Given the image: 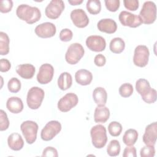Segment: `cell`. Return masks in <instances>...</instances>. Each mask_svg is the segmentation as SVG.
<instances>
[{
    "label": "cell",
    "instance_id": "6da1fadb",
    "mask_svg": "<svg viewBox=\"0 0 157 157\" xmlns=\"http://www.w3.org/2000/svg\"><path fill=\"white\" fill-rule=\"evenodd\" d=\"M16 14L20 19L30 25L38 21L41 17V12L39 8L26 4H20L17 7Z\"/></svg>",
    "mask_w": 157,
    "mask_h": 157
},
{
    "label": "cell",
    "instance_id": "7a4b0ae2",
    "mask_svg": "<svg viewBox=\"0 0 157 157\" xmlns=\"http://www.w3.org/2000/svg\"><path fill=\"white\" fill-rule=\"evenodd\" d=\"M91 142L96 148H103L107 141L106 129L102 124L93 126L90 130Z\"/></svg>",
    "mask_w": 157,
    "mask_h": 157
},
{
    "label": "cell",
    "instance_id": "3957f363",
    "mask_svg": "<svg viewBox=\"0 0 157 157\" xmlns=\"http://www.w3.org/2000/svg\"><path fill=\"white\" fill-rule=\"evenodd\" d=\"M44 91L38 87L33 86L28 91L26 103L28 107L33 110H36L40 107L44 98Z\"/></svg>",
    "mask_w": 157,
    "mask_h": 157
},
{
    "label": "cell",
    "instance_id": "277c9868",
    "mask_svg": "<svg viewBox=\"0 0 157 157\" xmlns=\"http://www.w3.org/2000/svg\"><path fill=\"white\" fill-rule=\"evenodd\" d=\"M139 17L142 23L146 25L152 24L156 18V7L154 2L147 1L144 2L139 12Z\"/></svg>",
    "mask_w": 157,
    "mask_h": 157
},
{
    "label": "cell",
    "instance_id": "5b68a950",
    "mask_svg": "<svg viewBox=\"0 0 157 157\" xmlns=\"http://www.w3.org/2000/svg\"><path fill=\"white\" fill-rule=\"evenodd\" d=\"M38 124L34 121L26 120L20 125V129L28 144H33L37 139Z\"/></svg>",
    "mask_w": 157,
    "mask_h": 157
},
{
    "label": "cell",
    "instance_id": "8992f818",
    "mask_svg": "<svg viewBox=\"0 0 157 157\" xmlns=\"http://www.w3.org/2000/svg\"><path fill=\"white\" fill-rule=\"evenodd\" d=\"M85 50L79 43L71 44L67 48L65 54V59L69 64H77L83 56Z\"/></svg>",
    "mask_w": 157,
    "mask_h": 157
},
{
    "label": "cell",
    "instance_id": "52a82bcc",
    "mask_svg": "<svg viewBox=\"0 0 157 157\" xmlns=\"http://www.w3.org/2000/svg\"><path fill=\"white\" fill-rule=\"evenodd\" d=\"M61 130V124L57 120L48 121L42 128L40 137L44 141L52 140Z\"/></svg>",
    "mask_w": 157,
    "mask_h": 157
},
{
    "label": "cell",
    "instance_id": "ba28073f",
    "mask_svg": "<svg viewBox=\"0 0 157 157\" xmlns=\"http://www.w3.org/2000/svg\"><path fill=\"white\" fill-rule=\"evenodd\" d=\"M149 55L150 52L146 45H137L134 49L133 56L134 64L140 67H145L148 63Z\"/></svg>",
    "mask_w": 157,
    "mask_h": 157
},
{
    "label": "cell",
    "instance_id": "9c48e42d",
    "mask_svg": "<svg viewBox=\"0 0 157 157\" xmlns=\"http://www.w3.org/2000/svg\"><path fill=\"white\" fill-rule=\"evenodd\" d=\"M78 102L77 94L74 93H68L63 96L58 102V108L62 112H67L76 106Z\"/></svg>",
    "mask_w": 157,
    "mask_h": 157
},
{
    "label": "cell",
    "instance_id": "30bf717a",
    "mask_svg": "<svg viewBox=\"0 0 157 157\" xmlns=\"http://www.w3.org/2000/svg\"><path fill=\"white\" fill-rule=\"evenodd\" d=\"M65 7L62 0H52L45 9V15L50 19L58 18Z\"/></svg>",
    "mask_w": 157,
    "mask_h": 157
},
{
    "label": "cell",
    "instance_id": "8fae6325",
    "mask_svg": "<svg viewBox=\"0 0 157 157\" xmlns=\"http://www.w3.org/2000/svg\"><path fill=\"white\" fill-rule=\"evenodd\" d=\"M118 19L122 25L130 28H137L142 23L138 15L126 10H123L120 13Z\"/></svg>",
    "mask_w": 157,
    "mask_h": 157
},
{
    "label": "cell",
    "instance_id": "7c38bea8",
    "mask_svg": "<svg viewBox=\"0 0 157 157\" xmlns=\"http://www.w3.org/2000/svg\"><path fill=\"white\" fill-rule=\"evenodd\" d=\"M54 75V68L48 63H45L40 66L38 74H37V80L40 84H47L50 82Z\"/></svg>",
    "mask_w": 157,
    "mask_h": 157
},
{
    "label": "cell",
    "instance_id": "4fadbf2b",
    "mask_svg": "<svg viewBox=\"0 0 157 157\" xmlns=\"http://www.w3.org/2000/svg\"><path fill=\"white\" fill-rule=\"evenodd\" d=\"M86 45L90 50L99 52L105 50L106 42L105 39L101 36L92 35L86 38Z\"/></svg>",
    "mask_w": 157,
    "mask_h": 157
},
{
    "label": "cell",
    "instance_id": "5bb4252c",
    "mask_svg": "<svg viewBox=\"0 0 157 157\" xmlns=\"http://www.w3.org/2000/svg\"><path fill=\"white\" fill-rule=\"evenodd\" d=\"M36 34L41 38H49L55 36L56 32L55 25L51 22H44L38 25L34 29Z\"/></svg>",
    "mask_w": 157,
    "mask_h": 157
},
{
    "label": "cell",
    "instance_id": "9a60e30c",
    "mask_svg": "<svg viewBox=\"0 0 157 157\" xmlns=\"http://www.w3.org/2000/svg\"><path fill=\"white\" fill-rule=\"evenodd\" d=\"M70 16L74 25L78 28H85L89 23V18L86 12L82 9L72 10Z\"/></svg>",
    "mask_w": 157,
    "mask_h": 157
},
{
    "label": "cell",
    "instance_id": "2e32d148",
    "mask_svg": "<svg viewBox=\"0 0 157 157\" xmlns=\"http://www.w3.org/2000/svg\"><path fill=\"white\" fill-rule=\"evenodd\" d=\"M157 139V123L156 121L147 125L142 136L145 145L155 146Z\"/></svg>",
    "mask_w": 157,
    "mask_h": 157
},
{
    "label": "cell",
    "instance_id": "e0dca14e",
    "mask_svg": "<svg viewBox=\"0 0 157 157\" xmlns=\"http://www.w3.org/2000/svg\"><path fill=\"white\" fill-rule=\"evenodd\" d=\"M98 29L103 33L113 34L117 29V25L112 18H103L100 20L97 24Z\"/></svg>",
    "mask_w": 157,
    "mask_h": 157
},
{
    "label": "cell",
    "instance_id": "ac0fdd59",
    "mask_svg": "<svg viewBox=\"0 0 157 157\" xmlns=\"http://www.w3.org/2000/svg\"><path fill=\"white\" fill-rule=\"evenodd\" d=\"M36 68L31 64H23L16 67L17 73L23 78L30 79L35 74Z\"/></svg>",
    "mask_w": 157,
    "mask_h": 157
},
{
    "label": "cell",
    "instance_id": "d6986e66",
    "mask_svg": "<svg viewBox=\"0 0 157 157\" xmlns=\"http://www.w3.org/2000/svg\"><path fill=\"white\" fill-rule=\"evenodd\" d=\"M7 144L11 150L19 151L23 148L24 141L20 134L14 132L9 136L7 138Z\"/></svg>",
    "mask_w": 157,
    "mask_h": 157
},
{
    "label": "cell",
    "instance_id": "ffe728a7",
    "mask_svg": "<svg viewBox=\"0 0 157 157\" xmlns=\"http://www.w3.org/2000/svg\"><path fill=\"white\" fill-rule=\"evenodd\" d=\"M76 82L83 86L90 85L93 80L92 73L86 69H79L75 74Z\"/></svg>",
    "mask_w": 157,
    "mask_h": 157
},
{
    "label": "cell",
    "instance_id": "44dd1931",
    "mask_svg": "<svg viewBox=\"0 0 157 157\" xmlns=\"http://www.w3.org/2000/svg\"><path fill=\"white\" fill-rule=\"evenodd\" d=\"M110 110L105 105H98L94 113V120L96 123H104L109 118Z\"/></svg>",
    "mask_w": 157,
    "mask_h": 157
},
{
    "label": "cell",
    "instance_id": "7402d4cb",
    "mask_svg": "<svg viewBox=\"0 0 157 157\" xmlns=\"http://www.w3.org/2000/svg\"><path fill=\"white\" fill-rule=\"evenodd\" d=\"M6 107L11 113H18L23 109V103L20 98L12 96L7 101Z\"/></svg>",
    "mask_w": 157,
    "mask_h": 157
},
{
    "label": "cell",
    "instance_id": "603a6c76",
    "mask_svg": "<svg viewBox=\"0 0 157 157\" xmlns=\"http://www.w3.org/2000/svg\"><path fill=\"white\" fill-rule=\"evenodd\" d=\"M93 98L98 105H105L107 99L106 90L102 87H96L93 91Z\"/></svg>",
    "mask_w": 157,
    "mask_h": 157
},
{
    "label": "cell",
    "instance_id": "cb8c5ba5",
    "mask_svg": "<svg viewBox=\"0 0 157 157\" xmlns=\"http://www.w3.org/2000/svg\"><path fill=\"white\" fill-rule=\"evenodd\" d=\"M58 86L61 90L69 89L72 84V78L71 74L67 72H62L58 78Z\"/></svg>",
    "mask_w": 157,
    "mask_h": 157
},
{
    "label": "cell",
    "instance_id": "d4e9b609",
    "mask_svg": "<svg viewBox=\"0 0 157 157\" xmlns=\"http://www.w3.org/2000/svg\"><path fill=\"white\" fill-rule=\"evenodd\" d=\"M125 48V42L121 37H114L109 44V48L113 53H120Z\"/></svg>",
    "mask_w": 157,
    "mask_h": 157
},
{
    "label": "cell",
    "instance_id": "484cf974",
    "mask_svg": "<svg viewBox=\"0 0 157 157\" xmlns=\"http://www.w3.org/2000/svg\"><path fill=\"white\" fill-rule=\"evenodd\" d=\"M138 132L134 129L126 130L123 136V142L126 145H134L138 139Z\"/></svg>",
    "mask_w": 157,
    "mask_h": 157
},
{
    "label": "cell",
    "instance_id": "4316f807",
    "mask_svg": "<svg viewBox=\"0 0 157 157\" xmlns=\"http://www.w3.org/2000/svg\"><path fill=\"white\" fill-rule=\"evenodd\" d=\"M150 89V84L147 80L145 78H139L136 81V90L141 96L146 94Z\"/></svg>",
    "mask_w": 157,
    "mask_h": 157
},
{
    "label": "cell",
    "instance_id": "83f0119b",
    "mask_svg": "<svg viewBox=\"0 0 157 157\" xmlns=\"http://www.w3.org/2000/svg\"><path fill=\"white\" fill-rule=\"evenodd\" d=\"M10 39L8 35L2 31L0 32V54L6 55L9 52Z\"/></svg>",
    "mask_w": 157,
    "mask_h": 157
},
{
    "label": "cell",
    "instance_id": "f1b7e54d",
    "mask_svg": "<svg viewBox=\"0 0 157 157\" xmlns=\"http://www.w3.org/2000/svg\"><path fill=\"white\" fill-rule=\"evenodd\" d=\"M121 147L117 140H112L107 147V153L110 156H117L120 153Z\"/></svg>",
    "mask_w": 157,
    "mask_h": 157
},
{
    "label": "cell",
    "instance_id": "f546056e",
    "mask_svg": "<svg viewBox=\"0 0 157 157\" xmlns=\"http://www.w3.org/2000/svg\"><path fill=\"white\" fill-rule=\"evenodd\" d=\"M86 7L88 12L93 15L99 13L101 10V4L99 0H88Z\"/></svg>",
    "mask_w": 157,
    "mask_h": 157
},
{
    "label": "cell",
    "instance_id": "4dcf8cb0",
    "mask_svg": "<svg viewBox=\"0 0 157 157\" xmlns=\"http://www.w3.org/2000/svg\"><path fill=\"white\" fill-rule=\"evenodd\" d=\"M122 126L118 121H112L108 125V131L113 137L119 136L122 132Z\"/></svg>",
    "mask_w": 157,
    "mask_h": 157
},
{
    "label": "cell",
    "instance_id": "1f68e13d",
    "mask_svg": "<svg viewBox=\"0 0 157 157\" xmlns=\"http://www.w3.org/2000/svg\"><path fill=\"white\" fill-rule=\"evenodd\" d=\"M133 86L129 83H123L119 88L118 91L120 96L123 98H128L133 93Z\"/></svg>",
    "mask_w": 157,
    "mask_h": 157
},
{
    "label": "cell",
    "instance_id": "d6a6232c",
    "mask_svg": "<svg viewBox=\"0 0 157 157\" xmlns=\"http://www.w3.org/2000/svg\"><path fill=\"white\" fill-rule=\"evenodd\" d=\"M7 88L10 92L16 93L21 89V82L17 77H12L8 81Z\"/></svg>",
    "mask_w": 157,
    "mask_h": 157
},
{
    "label": "cell",
    "instance_id": "836d02e7",
    "mask_svg": "<svg viewBox=\"0 0 157 157\" xmlns=\"http://www.w3.org/2000/svg\"><path fill=\"white\" fill-rule=\"evenodd\" d=\"M141 97L143 101L147 104L154 103L156 101V91L155 89L151 88L150 90L146 94Z\"/></svg>",
    "mask_w": 157,
    "mask_h": 157
},
{
    "label": "cell",
    "instance_id": "e575fe53",
    "mask_svg": "<svg viewBox=\"0 0 157 157\" xmlns=\"http://www.w3.org/2000/svg\"><path fill=\"white\" fill-rule=\"evenodd\" d=\"M155 155V146L145 145L142 147L140 151V155L141 157H153Z\"/></svg>",
    "mask_w": 157,
    "mask_h": 157
},
{
    "label": "cell",
    "instance_id": "d590c367",
    "mask_svg": "<svg viewBox=\"0 0 157 157\" xmlns=\"http://www.w3.org/2000/svg\"><path fill=\"white\" fill-rule=\"evenodd\" d=\"M9 126V121L7 113L3 110H0V130L1 131L8 129Z\"/></svg>",
    "mask_w": 157,
    "mask_h": 157
},
{
    "label": "cell",
    "instance_id": "8d00e7d4",
    "mask_svg": "<svg viewBox=\"0 0 157 157\" xmlns=\"http://www.w3.org/2000/svg\"><path fill=\"white\" fill-rule=\"evenodd\" d=\"M104 2L107 9L110 12H116L120 7L119 0H105Z\"/></svg>",
    "mask_w": 157,
    "mask_h": 157
},
{
    "label": "cell",
    "instance_id": "74e56055",
    "mask_svg": "<svg viewBox=\"0 0 157 157\" xmlns=\"http://www.w3.org/2000/svg\"><path fill=\"white\" fill-rule=\"evenodd\" d=\"M73 37L72 31L68 28L63 29L59 33V39L63 42H69Z\"/></svg>",
    "mask_w": 157,
    "mask_h": 157
},
{
    "label": "cell",
    "instance_id": "f35d334b",
    "mask_svg": "<svg viewBox=\"0 0 157 157\" xmlns=\"http://www.w3.org/2000/svg\"><path fill=\"white\" fill-rule=\"evenodd\" d=\"M13 7L12 0H1L0 2V12L2 13H7L10 12Z\"/></svg>",
    "mask_w": 157,
    "mask_h": 157
},
{
    "label": "cell",
    "instance_id": "ab89813d",
    "mask_svg": "<svg viewBox=\"0 0 157 157\" xmlns=\"http://www.w3.org/2000/svg\"><path fill=\"white\" fill-rule=\"evenodd\" d=\"M123 4L126 9L131 11L136 10L139 6L138 0H124Z\"/></svg>",
    "mask_w": 157,
    "mask_h": 157
},
{
    "label": "cell",
    "instance_id": "60d3db41",
    "mask_svg": "<svg viewBox=\"0 0 157 157\" xmlns=\"http://www.w3.org/2000/svg\"><path fill=\"white\" fill-rule=\"evenodd\" d=\"M42 156H51V157H58V154L57 150L51 146L47 147L43 150Z\"/></svg>",
    "mask_w": 157,
    "mask_h": 157
},
{
    "label": "cell",
    "instance_id": "b9f144b4",
    "mask_svg": "<svg viewBox=\"0 0 157 157\" xmlns=\"http://www.w3.org/2000/svg\"><path fill=\"white\" fill-rule=\"evenodd\" d=\"M123 157H136L137 153H136V148L133 145H127L126 147L124 149Z\"/></svg>",
    "mask_w": 157,
    "mask_h": 157
},
{
    "label": "cell",
    "instance_id": "7bdbcfd3",
    "mask_svg": "<svg viewBox=\"0 0 157 157\" xmlns=\"http://www.w3.org/2000/svg\"><path fill=\"white\" fill-rule=\"evenodd\" d=\"M11 67L10 62L6 58H2L0 60V71L1 72H6L10 70Z\"/></svg>",
    "mask_w": 157,
    "mask_h": 157
},
{
    "label": "cell",
    "instance_id": "ee69618b",
    "mask_svg": "<svg viewBox=\"0 0 157 157\" xmlns=\"http://www.w3.org/2000/svg\"><path fill=\"white\" fill-rule=\"evenodd\" d=\"M106 58L102 54H98L94 58V63L98 67H102L105 65Z\"/></svg>",
    "mask_w": 157,
    "mask_h": 157
},
{
    "label": "cell",
    "instance_id": "f6af8a7d",
    "mask_svg": "<svg viewBox=\"0 0 157 157\" xmlns=\"http://www.w3.org/2000/svg\"><path fill=\"white\" fill-rule=\"evenodd\" d=\"M68 2L72 6H76L83 2V0H68Z\"/></svg>",
    "mask_w": 157,
    "mask_h": 157
}]
</instances>
